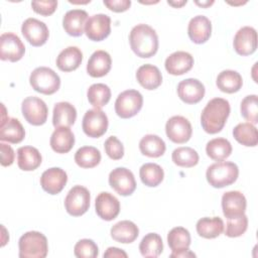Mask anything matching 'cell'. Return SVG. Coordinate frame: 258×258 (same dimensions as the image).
<instances>
[{
    "mask_svg": "<svg viewBox=\"0 0 258 258\" xmlns=\"http://www.w3.org/2000/svg\"><path fill=\"white\" fill-rule=\"evenodd\" d=\"M25 137V131L18 119L8 118L0 125V140L12 144L21 142Z\"/></svg>",
    "mask_w": 258,
    "mask_h": 258,
    "instance_id": "f546056e",
    "label": "cell"
},
{
    "mask_svg": "<svg viewBox=\"0 0 258 258\" xmlns=\"http://www.w3.org/2000/svg\"><path fill=\"white\" fill-rule=\"evenodd\" d=\"M110 186L120 196L127 197L136 189V180L131 170L126 167H117L109 174Z\"/></svg>",
    "mask_w": 258,
    "mask_h": 258,
    "instance_id": "30bf717a",
    "label": "cell"
},
{
    "mask_svg": "<svg viewBox=\"0 0 258 258\" xmlns=\"http://www.w3.org/2000/svg\"><path fill=\"white\" fill-rule=\"evenodd\" d=\"M29 83L34 91L43 95H52L60 87L59 76L47 67L34 69L30 74Z\"/></svg>",
    "mask_w": 258,
    "mask_h": 258,
    "instance_id": "5b68a950",
    "label": "cell"
},
{
    "mask_svg": "<svg viewBox=\"0 0 258 258\" xmlns=\"http://www.w3.org/2000/svg\"><path fill=\"white\" fill-rule=\"evenodd\" d=\"M107 155L113 160H119L124 155V146L116 136H110L104 143Z\"/></svg>",
    "mask_w": 258,
    "mask_h": 258,
    "instance_id": "f6af8a7d",
    "label": "cell"
},
{
    "mask_svg": "<svg viewBox=\"0 0 258 258\" xmlns=\"http://www.w3.org/2000/svg\"><path fill=\"white\" fill-rule=\"evenodd\" d=\"M25 46L18 35L12 32L2 33L0 36V58L12 62L22 58Z\"/></svg>",
    "mask_w": 258,
    "mask_h": 258,
    "instance_id": "8fae6325",
    "label": "cell"
},
{
    "mask_svg": "<svg viewBox=\"0 0 258 258\" xmlns=\"http://www.w3.org/2000/svg\"><path fill=\"white\" fill-rule=\"evenodd\" d=\"M248 228V218L244 214L235 219H228L225 235L230 238H236L242 236Z\"/></svg>",
    "mask_w": 258,
    "mask_h": 258,
    "instance_id": "7bdbcfd3",
    "label": "cell"
},
{
    "mask_svg": "<svg viewBox=\"0 0 258 258\" xmlns=\"http://www.w3.org/2000/svg\"><path fill=\"white\" fill-rule=\"evenodd\" d=\"M104 5L113 12H124L131 6L130 0H104Z\"/></svg>",
    "mask_w": 258,
    "mask_h": 258,
    "instance_id": "c3c4849f",
    "label": "cell"
},
{
    "mask_svg": "<svg viewBox=\"0 0 258 258\" xmlns=\"http://www.w3.org/2000/svg\"><path fill=\"white\" fill-rule=\"evenodd\" d=\"M21 32L24 38L32 46L43 45L49 36V31L46 24L36 18L29 17L22 23Z\"/></svg>",
    "mask_w": 258,
    "mask_h": 258,
    "instance_id": "7c38bea8",
    "label": "cell"
},
{
    "mask_svg": "<svg viewBox=\"0 0 258 258\" xmlns=\"http://www.w3.org/2000/svg\"><path fill=\"white\" fill-rule=\"evenodd\" d=\"M216 84L220 91L227 94H233L242 88L243 80L238 72L233 70H225L218 75Z\"/></svg>",
    "mask_w": 258,
    "mask_h": 258,
    "instance_id": "4dcf8cb0",
    "label": "cell"
},
{
    "mask_svg": "<svg viewBox=\"0 0 258 258\" xmlns=\"http://www.w3.org/2000/svg\"><path fill=\"white\" fill-rule=\"evenodd\" d=\"M88 13L83 9L69 10L62 18L64 31L71 36H81L85 32Z\"/></svg>",
    "mask_w": 258,
    "mask_h": 258,
    "instance_id": "7402d4cb",
    "label": "cell"
},
{
    "mask_svg": "<svg viewBox=\"0 0 258 258\" xmlns=\"http://www.w3.org/2000/svg\"><path fill=\"white\" fill-rule=\"evenodd\" d=\"M234 138L244 146L254 147L258 143V132L257 128L249 123L244 122L240 123L233 129Z\"/></svg>",
    "mask_w": 258,
    "mask_h": 258,
    "instance_id": "836d02e7",
    "label": "cell"
},
{
    "mask_svg": "<svg viewBox=\"0 0 258 258\" xmlns=\"http://www.w3.org/2000/svg\"><path fill=\"white\" fill-rule=\"evenodd\" d=\"M139 250L143 257H158L163 250L161 237L156 233H148L142 238L139 244Z\"/></svg>",
    "mask_w": 258,
    "mask_h": 258,
    "instance_id": "74e56055",
    "label": "cell"
},
{
    "mask_svg": "<svg viewBox=\"0 0 258 258\" xmlns=\"http://www.w3.org/2000/svg\"><path fill=\"white\" fill-rule=\"evenodd\" d=\"M104 257H127V253L116 247H109L104 253Z\"/></svg>",
    "mask_w": 258,
    "mask_h": 258,
    "instance_id": "681fc988",
    "label": "cell"
},
{
    "mask_svg": "<svg viewBox=\"0 0 258 258\" xmlns=\"http://www.w3.org/2000/svg\"><path fill=\"white\" fill-rule=\"evenodd\" d=\"M171 159L174 164L180 167H192L199 162V154L198 152L187 146L177 147L173 150L171 154Z\"/></svg>",
    "mask_w": 258,
    "mask_h": 258,
    "instance_id": "60d3db41",
    "label": "cell"
},
{
    "mask_svg": "<svg viewBox=\"0 0 258 258\" xmlns=\"http://www.w3.org/2000/svg\"><path fill=\"white\" fill-rule=\"evenodd\" d=\"M111 237L123 244H129L134 242L138 235H139V229L138 227L131 221L124 220L116 223L111 228Z\"/></svg>",
    "mask_w": 258,
    "mask_h": 258,
    "instance_id": "83f0119b",
    "label": "cell"
},
{
    "mask_svg": "<svg viewBox=\"0 0 258 258\" xmlns=\"http://www.w3.org/2000/svg\"><path fill=\"white\" fill-rule=\"evenodd\" d=\"M195 3H196L197 5H199V6H201V7L208 8L209 6H211L212 4H214V1H202V2H200V1H196Z\"/></svg>",
    "mask_w": 258,
    "mask_h": 258,
    "instance_id": "816d5d0a",
    "label": "cell"
},
{
    "mask_svg": "<svg viewBox=\"0 0 258 258\" xmlns=\"http://www.w3.org/2000/svg\"><path fill=\"white\" fill-rule=\"evenodd\" d=\"M21 112L24 119L33 126H40L46 122L48 108L43 100L31 96L23 100Z\"/></svg>",
    "mask_w": 258,
    "mask_h": 258,
    "instance_id": "ba28073f",
    "label": "cell"
},
{
    "mask_svg": "<svg viewBox=\"0 0 258 258\" xmlns=\"http://www.w3.org/2000/svg\"><path fill=\"white\" fill-rule=\"evenodd\" d=\"M205 86L197 79H185L177 85V95L185 104H197L205 96Z\"/></svg>",
    "mask_w": 258,
    "mask_h": 258,
    "instance_id": "d6986e66",
    "label": "cell"
},
{
    "mask_svg": "<svg viewBox=\"0 0 258 258\" xmlns=\"http://www.w3.org/2000/svg\"><path fill=\"white\" fill-rule=\"evenodd\" d=\"M90 201L89 189L83 185H75L69 190L64 199L66 211L73 217H80L89 210Z\"/></svg>",
    "mask_w": 258,
    "mask_h": 258,
    "instance_id": "52a82bcc",
    "label": "cell"
},
{
    "mask_svg": "<svg viewBox=\"0 0 258 258\" xmlns=\"http://www.w3.org/2000/svg\"><path fill=\"white\" fill-rule=\"evenodd\" d=\"M169 257H176V258H179V257H182V258H186V257H196V254L194 252H191L190 250H183V251H179V252H172Z\"/></svg>",
    "mask_w": 258,
    "mask_h": 258,
    "instance_id": "f907efd6",
    "label": "cell"
},
{
    "mask_svg": "<svg viewBox=\"0 0 258 258\" xmlns=\"http://www.w3.org/2000/svg\"><path fill=\"white\" fill-rule=\"evenodd\" d=\"M49 144L54 152L68 153L74 147L75 135L70 127L55 128L50 136Z\"/></svg>",
    "mask_w": 258,
    "mask_h": 258,
    "instance_id": "cb8c5ba5",
    "label": "cell"
},
{
    "mask_svg": "<svg viewBox=\"0 0 258 258\" xmlns=\"http://www.w3.org/2000/svg\"><path fill=\"white\" fill-rule=\"evenodd\" d=\"M239 175V168L232 161H218L211 164L206 172V177L210 185L222 188L234 183Z\"/></svg>",
    "mask_w": 258,
    "mask_h": 258,
    "instance_id": "3957f363",
    "label": "cell"
},
{
    "mask_svg": "<svg viewBox=\"0 0 258 258\" xmlns=\"http://www.w3.org/2000/svg\"><path fill=\"white\" fill-rule=\"evenodd\" d=\"M20 258H44L48 252L46 237L37 231L24 233L18 242Z\"/></svg>",
    "mask_w": 258,
    "mask_h": 258,
    "instance_id": "277c9868",
    "label": "cell"
},
{
    "mask_svg": "<svg viewBox=\"0 0 258 258\" xmlns=\"http://www.w3.org/2000/svg\"><path fill=\"white\" fill-rule=\"evenodd\" d=\"M74 253L78 258H95L99 254V248L93 240L82 239L75 245Z\"/></svg>",
    "mask_w": 258,
    "mask_h": 258,
    "instance_id": "ee69618b",
    "label": "cell"
},
{
    "mask_svg": "<svg viewBox=\"0 0 258 258\" xmlns=\"http://www.w3.org/2000/svg\"><path fill=\"white\" fill-rule=\"evenodd\" d=\"M235 51L240 55H250L255 52L257 48V32L251 26H244L240 28L233 40Z\"/></svg>",
    "mask_w": 258,
    "mask_h": 258,
    "instance_id": "2e32d148",
    "label": "cell"
},
{
    "mask_svg": "<svg viewBox=\"0 0 258 258\" xmlns=\"http://www.w3.org/2000/svg\"><path fill=\"white\" fill-rule=\"evenodd\" d=\"M140 152L148 157H159L165 152V142L157 135L147 134L143 136L139 142Z\"/></svg>",
    "mask_w": 258,
    "mask_h": 258,
    "instance_id": "d6a6232c",
    "label": "cell"
},
{
    "mask_svg": "<svg viewBox=\"0 0 258 258\" xmlns=\"http://www.w3.org/2000/svg\"><path fill=\"white\" fill-rule=\"evenodd\" d=\"M67 181L68 174L59 167L48 168L40 176V185L49 195L59 194L67 184Z\"/></svg>",
    "mask_w": 258,
    "mask_h": 258,
    "instance_id": "e0dca14e",
    "label": "cell"
},
{
    "mask_svg": "<svg viewBox=\"0 0 258 258\" xmlns=\"http://www.w3.org/2000/svg\"><path fill=\"white\" fill-rule=\"evenodd\" d=\"M83 60V52L77 46H68L62 49L56 57V67L61 72H73L77 70Z\"/></svg>",
    "mask_w": 258,
    "mask_h": 258,
    "instance_id": "4316f807",
    "label": "cell"
},
{
    "mask_svg": "<svg viewBox=\"0 0 258 258\" xmlns=\"http://www.w3.org/2000/svg\"><path fill=\"white\" fill-rule=\"evenodd\" d=\"M0 151H1V165L2 166H9L14 161V150L13 148L6 144L1 142L0 143Z\"/></svg>",
    "mask_w": 258,
    "mask_h": 258,
    "instance_id": "7dc6e473",
    "label": "cell"
},
{
    "mask_svg": "<svg viewBox=\"0 0 258 258\" xmlns=\"http://www.w3.org/2000/svg\"><path fill=\"white\" fill-rule=\"evenodd\" d=\"M111 32V18L107 14L99 13L88 18L85 25V33L90 40L101 41Z\"/></svg>",
    "mask_w": 258,
    "mask_h": 258,
    "instance_id": "5bb4252c",
    "label": "cell"
},
{
    "mask_svg": "<svg viewBox=\"0 0 258 258\" xmlns=\"http://www.w3.org/2000/svg\"><path fill=\"white\" fill-rule=\"evenodd\" d=\"M77 119V110L69 102H58L53 107L52 124L55 128L71 127Z\"/></svg>",
    "mask_w": 258,
    "mask_h": 258,
    "instance_id": "484cf974",
    "label": "cell"
},
{
    "mask_svg": "<svg viewBox=\"0 0 258 258\" xmlns=\"http://www.w3.org/2000/svg\"><path fill=\"white\" fill-rule=\"evenodd\" d=\"M165 70L173 76H180L189 72L194 66V57L190 53L178 50L169 54L164 62Z\"/></svg>",
    "mask_w": 258,
    "mask_h": 258,
    "instance_id": "44dd1931",
    "label": "cell"
},
{
    "mask_svg": "<svg viewBox=\"0 0 258 258\" xmlns=\"http://www.w3.org/2000/svg\"><path fill=\"white\" fill-rule=\"evenodd\" d=\"M208 156L216 161H223L232 153V145L226 138H214L207 143Z\"/></svg>",
    "mask_w": 258,
    "mask_h": 258,
    "instance_id": "e575fe53",
    "label": "cell"
},
{
    "mask_svg": "<svg viewBox=\"0 0 258 258\" xmlns=\"http://www.w3.org/2000/svg\"><path fill=\"white\" fill-rule=\"evenodd\" d=\"M32 10L40 14L42 16H48L51 15L56 7H57V1L55 0H46V1H32L31 2Z\"/></svg>",
    "mask_w": 258,
    "mask_h": 258,
    "instance_id": "bcb514c9",
    "label": "cell"
},
{
    "mask_svg": "<svg viewBox=\"0 0 258 258\" xmlns=\"http://www.w3.org/2000/svg\"><path fill=\"white\" fill-rule=\"evenodd\" d=\"M198 234L206 239H214L224 232V222L220 217H205L197 222Z\"/></svg>",
    "mask_w": 258,
    "mask_h": 258,
    "instance_id": "1f68e13d",
    "label": "cell"
},
{
    "mask_svg": "<svg viewBox=\"0 0 258 258\" xmlns=\"http://www.w3.org/2000/svg\"><path fill=\"white\" fill-rule=\"evenodd\" d=\"M41 154L35 147L22 146L17 149V164L21 170H34L41 164Z\"/></svg>",
    "mask_w": 258,
    "mask_h": 258,
    "instance_id": "f1b7e54d",
    "label": "cell"
},
{
    "mask_svg": "<svg viewBox=\"0 0 258 258\" xmlns=\"http://www.w3.org/2000/svg\"><path fill=\"white\" fill-rule=\"evenodd\" d=\"M241 115L251 124L258 123V97L256 95L246 96L241 102Z\"/></svg>",
    "mask_w": 258,
    "mask_h": 258,
    "instance_id": "b9f144b4",
    "label": "cell"
},
{
    "mask_svg": "<svg viewBox=\"0 0 258 258\" xmlns=\"http://www.w3.org/2000/svg\"><path fill=\"white\" fill-rule=\"evenodd\" d=\"M76 163L82 168H93L101 161V152L94 146H83L75 154Z\"/></svg>",
    "mask_w": 258,
    "mask_h": 258,
    "instance_id": "8d00e7d4",
    "label": "cell"
},
{
    "mask_svg": "<svg viewBox=\"0 0 258 258\" xmlns=\"http://www.w3.org/2000/svg\"><path fill=\"white\" fill-rule=\"evenodd\" d=\"M143 105V97L137 90H126L118 95L115 101V112L123 119L134 117Z\"/></svg>",
    "mask_w": 258,
    "mask_h": 258,
    "instance_id": "8992f818",
    "label": "cell"
},
{
    "mask_svg": "<svg viewBox=\"0 0 258 258\" xmlns=\"http://www.w3.org/2000/svg\"><path fill=\"white\" fill-rule=\"evenodd\" d=\"M108 117L101 109L88 110L82 122V128L85 134L92 138H99L103 136L108 129Z\"/></svg>",
    "mask_w": 258,
    "mask_h": 258,
    "instance_id": "9c48e42d",
    "label": "cell"
},
{
    "mask_svg": "<svg viewBox=\"0 0 258 258\" xmlns=\"http://www.w3.org/2000/svg\"><path fill=\"white\" fill-rule=\"evenodd\" d=\"M112 66L110 54L105 50H96L90 56L87 63V73L93 78H101L106 76Z\"/></svg>",
    "mask_w": 258,
    "mask_h": 258,
    "instance_id": "603a6c76",
    "label": "cell"
},
{
    "mask_svg": "<svg viewBox=\"0 0 258 258\" xmlns=\"http://www.w3.org/2000/svg\"><path fill=\"white\" fill-rule=\"evenodd\" d=\"M129 42L133 52L142 58L153 56L158 49V36L155 30L144 23L137 24L131 29Z\"/></svg>",
    "mask_w": 258,
    "mask_h": 258,
    "instance_id": "7a4b0ae2",
    "label": "cell"
},
{
    "mask_svg": "<svg viewBox=\"0 0 258 258\" xmlns=\"http://www.w3.org/2000/svg\"><path fill=\"white\" fill-rule=\"evenodd\" d=\"M246 206V198L241 191L230 190L222 197L223 214L227 219H235L244 215Z\"/></svg>",
    "mask_w": 258,
    "mask_h": 258,
    "instance_id": "9a60e30c",
    "label": "cell"
},
{
    "mask_svg": "<svg viewBox=\"0 0 258 258\" xmlns=\"http://www.w3.org/2000/svg\"><path fill=\"white\" fill-rule=\"evenodd\" d=\"M167 3H168L169 5H171V6H173V7H177V8H179V7L183 6L184 4H186V0H185V1H177V2L167 1Z\"/></svg>",
    "mask_w": 258,
    "mask_h": 258,
    "instance_id": "f5cc1de1",
    "label": "cell"
},
{
    "mask_svg": "<svg viewBox=\"0 0 258 258\" xmlns=\"http://www.w3.org/2000/svg\"><path fill=\"white\" fill-rule=\"evenodd\" d=\"M139 176L145 185L149 187H155L163 180L164 172L159 164L148 162L140 167Z\"/></svg>",
    "mask_w": 258,
    "mask_h": 258,
    "instance_id": "d590c367",
    "label": "cell"
},
{
    "mask_svg": "<svg viewBox=\"0 0 258 258\" xmlns=\"http://www.w3.org/2000/svg\"><path fill=\"white\" fill-rule=\"evenodd\" d=\"M167 243L172 252L187 250L190 245V234L183 227H175L167 234Z\"/></svg>",
    "mask_w": 258,
    "mask_h": 258,
    "instance_id": "f35d334b",
    "label": "cell"
},
{
    "mask_svg": "<svg viewBox=\"0 0 258 258\" xmlns=\"http://www.w3.org/2000/svg\"><path fill=\"white\" fill-rule=\"evenodd\" d=\"M229 115V102L223 98H214L207 103L202 111V127L209 134L219 133L224 128Z\"/></svg>",
    "mask_w": 258,
    "mask_h": 258,
    "instance_id": "6da1fadb",
    "label": "cell"
},
{
    "mask_svg": "<svg viewBox=\"0 0 258 258\" xmlns=\"http://www.w3.org/2000/svg\"><path fill=\"white\" fill-rule=\"evenodd\" d=\"M187 33L190 40L197 44L205 43L212 33V23L205 15L192 17L187 26Z\"/></svg>",
    "mask_w": 258,
    "mask_h": 258,
    "instance_id": "ffe728a7",
    "label": "cell"
},
{
    "mask_svg": "<svg viewBox=\"0 0 258 258\" xmlns=\"http://www.w3.org/2000/svg\"><path fill=\"white\" fill-rule=\"evenodd\" d=\"M137 82L146 90H155L162 83V75L159 69L153 64L145 63L136 72Z\"/></svg>",
    "mask_w": 258,
    "mask_h": 258,
    "instance_id": "d4e9b609",
    "label": "cell"
},
{
    "mask_svg": "<svg viewBox=\"0 0 258 258\" xmlns=\"http://www.w3.org/2000/svg\"><path fill=\"white\" fill-rule=\"evenodd\" d=\"M95 209L97 215L102 220L112 221L120 213V202L112 194L102 191L96 198Z\"/></svg>",
    "mask_w": 258,
    "mask_h": 258,
    "instance_id": "ac0fdd59",
    "label": "cell"
},
{
    "mask_svg": "<svg viewBox=\"0 0 258 258\" xmlns=\"http://www.w3.org/2000/svg\"><path fill=\"white\" fill-rule=\"evenodd\" d=\"M165 132L169 140L181 144L187 142L192 134L190 122L182 116H172L165 124Z\"/></svg>",
    "mask_w": 258,
    "mask_h": 258,
    "instance_id": "4fadbf2b",
    "label": "cell"
},
{
    "mask_svg": "<svg viewBox=\"0 0 258 258\" xmlns=\"http://www.w3.org/2000/svg\"><path fill=\"white\" fill-rule=\"evenodd\" d=\"M87 97L93 107L101 109L109 103L111 99V90L105 84H93L87 91Z\"/></svg>",
    "mask_w": 258,
    "mask_h": 258,
    "instance_id": "ab89813d",
    "label": "cell"
}]
</instances>
